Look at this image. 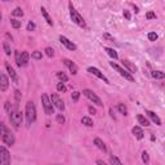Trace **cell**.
<instances>
[{"label": "cell", "mask_w": 165, "mask_h": 165, "mask_svg": "<svg viewBox=\"0 0 165 165\" xmlns=\"http://www.w3.org/2000/svg\"><path fill=\"white\" fill-rule=\"evenodd\" d=\"M0 138H1L3 142L5 144H8V146H13L14 142H15L13 133H12L9 129L5 127V124H3V123H0Z\"/></svg>", "instance_id": "obj_1"}, {"label": "cell", "mask_w": 165, "mask_h": 165, "mask_svg": "<svg viewBox=\"0 0 165 165\" xmlns=\"http://www.w3.org/2000/svg\"><path fill=\"white\" fill-rule=\"evenodd\" d=\"M25 115H26V121L27 124H32L35 120H36V108H35V105L32 101H29L26 103L25 107Z\"/></svg>", "instance_id": "obj_2"}, {"label": "cell", "mask_w": 165, "mask_h": 165, "mask_svg": "<svg viewBox=\"0 0 165 165\" xmlns=\"http://www.w3.org/2000/svg\"><path fill=\"white\" fill-rule=\"evenodd\" d=\"M69 9H70V15H71L72 22L76 23L77 26H80V27H82V29H84V27H85V21H84V18H82L81 15L79 14V12L75 9V7L72 5V3H69Z\"/></svg>", "instance_id": "obj_3"}, {"label": "cell", "mask_w": 165, "mask_h": 165, "mask_svg": "<svg viewBox=\"0 0 165 165\" xmlns=\"http://www.w3.org/2000/svg\"><path fill=\"white\" fill-rule=\"evenodd\" d=\"M9 119H10V123L13 124V127L18 128L22 124V112L17 107L12 108V111L9 112Z\"/></svg>", "instance_id": "obj_4"}, {"label": "cell", "mask_w": 165, "mask_h": 165, "mask_svg": "<svg viewBox=\"0 0 165 165\" xmlns=\"http://www.w3.org/2000/svg\"><path fill=\"white\" fill-rule=\"evenodd\" d=\"M41 102H43V107H44V111L46 115H52L54 112V107L50 102V98L48 97V94H43L41 96Z\"/></svg>", "instance_id": "obj_5"}, {"label": "cell", "mask_w": 165, "mask_h": 165, "mask_svg": "<svg viewBox=\"0 0 165 165\" xmlns=\"http://www.w3.org/2000/svg\"><path fill=\"white\" fill-rule=\"evenodd\" d=\"M82 94H84L86 98H89V99L92 101L93 103H96L97 106H103V103H102V101H101V98L98 97L97 94L93 92V90H90V89H84V90H82Z\"/></svg>", "instance_id": "obj_6"}, {"label": "cell", "mask_w": 165, "mask_h": 165, "mask_svg": "<svg viewBox=\"0 0 165 165\" xmlns=\"http://www.w3.org/2000/svg\"><path fill=\"white\" fill-rule=\"evenodd\" d=\"M110 65H111V67L115 69L116 71L124 77V79H127V80H129V81H134V77L132 76V74H129L127 70H124L123 67H120V66L117 65V63H115V62H110Z\"/></svg>", "instance_id": "obj_7"}, {"label": "cell", "mask_w": 165, "mask_h": 165, "mask_svg": "<svg viewBox=\"0 0 165 165\" xmlns=\"http://www.w3.org/2000/svg\"><path fill=\"white\" fill-rule=\"evenodd\" d=\"M0 165H10V154L4 146H0Z\"/></svg>", "instance_id": "obj_8"}, {"label": "cell", "mask_w": 165, "mask_h": 165, "mask_svg": "<svg viewBox=\"0 0 165 165\" xmlns=\"http://www.w3.org/2000/svg\"><path fill=\"white\" fill-rule=\"evenodd\" d=\"M50 102H52V105L53 106H56V107L60 110V111H63L65 110V103H63V101L60 98V96L56 93H53L52 94V97H50Z\"/></svg>", "instance_id": "obj_9"}, {"label": "cell", "mask_w": 165, "mask_h": 165, "mask_svg": "<svg viewBox=\"0 0 165 165\" xmlns=\"http://www.w3.org/2000/svg\"><path fill=\"white\" fill-rule=\"evenodd\" d=\"M88 72L93 74L94 76H97V77H98V79L103 80V81L106 82V84H110V82H108V79H107V77H106V76H105L103 74H102V72H101V71H99V70H98L97 67H89V69H88Z\"/></svg>", "instance_id": "obj_10"}, {"label": "cell", "mask_w": 165, "mask_h": 165, "mask_svg": "<svg viewBox=\"0 0 165 165\" xmlns=\"http://www.w3.org/2000/svg\"><path fill=\"white\" fill-rule=\"evenodd\" d=\"M8 86H9V79H8V76L5 74L0 72V90L5 92L8 89Z\"/></svg>", "instance_id": "obj_11"}, {"label": "cell", "mask_w": 165, "mask_h": 165, "mask_svg": "<svg viewBox=\"0 0 165 165\" xmlns=\"http://www.w3.org/2000/svg\"><path fill=\"white\" fill-rule=\"evenodd\" d=\"M60 41H61L62 44H63L69 50H76V45L74 44L72 41H70L66 36H62V35H61V36H60Z\"/></svg>", "instance_id": "obj_12"}, {"label": "cell", "mask_w": 165, "mask_h": 165, "mask_svg": "<svg viewBox=\"0 0 165 165\" xmlns=\"http://www.w3.org/2000/svg\"><path fill=\"white\" fill-rule=\"evenodd\" d=\"M5 69H7V71H8V74L10 75V77H12V80H13L14 82H17L18 81V76H17V74H15V71H14V69L10 66V63L9 62H5Z\"/></svg>", "instance_id": "obj_13"}, {"label": "cell", "mask_w": 165, "mask_h": 165, "mask_svg": "<svg viewBox=\"0 0 165 165\" xmlns=\"http://www.w3.org/2000/svg\"><path fill=\"white\" fill-rule=\"evenodd\" d=\"M29 60H30V54L29 52H22L21 53V58H19V67L21 66H27L29 65Z\"/></svg>", "instance_id": "obj_14"}, {"label": "cell", "mask_w": 165, "mask_h": 165, "mask_svg": "<svg viewBox=\"0 0 165 165\" xmlns=\"http://www.w3.org/2000/svg\"><path fill=\"white\" fill-rule=\"evenodd\" d=\"M63 63L69 67V70L71 71L72 75H76V74H77V66L72 61H70V60H63Z\"/></svg>", "instance_id": "obj_15"}, {"label": "cell", "mask_w": 165, "mask_h": 165, "mask_svg": "<svg viewBox=\"0 0 165 165\" xmlns=\"http://www.w3.org/2000/svg\"><path fill=\"white\" fill-rule=\"evenodd\" d=\"M123 65L128 69V72H129V74H132V72H137V70H138L136 65H133L132 62H130V61H128V60H123Z\"/></svg>", "instance_id": "obj_16"}, {"label": "cell", "mask_w": 165, "mask_h": 165, "mask_svg": "<svg viewBox=\"0 0 165 165\" xmlns=\"http://www.w3.org/2000/svg\"><path fill=\"white\" fill-rule=\"evenodd\" d=\"M146 113H147V116L150 117V119L154 121L156 125H161V120H160V117L156 115L155 112H152V111H146Z\"/></svg>", "instance_id": "obj_17"}, {"label": "cell", "mask_w": 165, "mask_h": 165, "mask_svg": "<svg viewBox=\"0 0 165 165\" xmlns=\"http://www.w3.org/2000/svg\"><path fill=\"white\" fill-rule=\"evenodd\" d=\"M132 133L136 136L137 139H143V137H144V133H143V130L139 127H134V128H133L132 129Z\"/></svg>", "instance_id": "obj_18"}, {"label": "cell", "mask_w": 165, "mask_h": 165, "mask_svg": "<svg viewBox=\"0 0 165 165\" xmlns=\"http://www.w3.org/2000/svg\"><path fill=\"white\" fill-rule=\"evenodd\" d=\"M94 144L99 148L101 151H103V152H107V147H106V144H105V142L102 141L101 138H96L94 139Z\"/></svg>", "instance_id": "obj_19"}, {"label": "cell", "mask_w": 165, "mask_h": 165, "mask_svg": "<svg viewBox=\"0 0 165 165\" xmlns=\"http://www.w3.org/2000/svg\"><path fill=\"white\" fill-rule=\"evenodd\" d=\"M40 10H41V14H43V17L45 18L46 23H48L49 26H53V21H52V18H50V15L48 14V12L45 10V8H44V7H41V8H40Z\"/></svg>", "instance_id": "obj_20"}, {"label": "cell", "mask_w": 165, "mask_h": 165, "mask_svg": "<svg viewBox=\"0 0 165 165\" xmlns=\"http://www.w3.org/2000/svg\"><path fill=\"white\" fill-rule=\"evenodd\" d=\"M137 120H138V123L142 125V127H148V125H150V121H148L146 117L142 116V115H138V116H137Z\"/></svg>", "instance_id": "obj_21"}, {"label": "cell", "mask_w": 165, "mask_h": 165, "mask_svg": "<svg viewBox=\"0 0 165 165\" xmlns=\"http://www.w3.org/2000/svg\"><path fill=\"white\" fill-rule=\"evenodd\" d=\"M81 123L85 125V127H93V120L90 119V117H88V116H84L81 119Z\"/></svg>", "instance_id": "obj_22"}, {"label": "cell", "mask_w": 165, "mask_h": 165, "mask_svg": "<svg viewBox=\"0 0 165 165\" xmlns=\"http://www.w3.org/2000/svg\"><path fill=\"white\" fill-rule=\"evenodd\" d=\"M117 110H119L120 113H123L124 116H127V115H128V108H127V106H125V105L119 103V105H117Z\"/></svg>", "instance_id": "obj_23"}, {"label": "cell", "mask_w": 165, "mask_h": 165, "mask_svg": "<svg viewBox=\"0 0 165 165\" xmlns=\"http://www.w3.org/2000/svg\"><path fill=\"white\" fill-rule=\"evenodd\" d=\"M151 75H152V77H155V79H164L165 77V74L163 71H152Z\"/></svg>", "instance_id": "obj_24"}, {"label": "cell", "mask_w": 165, "mask_h": 165, "mask_svg": "<svg viewBox=\"0 0 165 165\" xmlns=\"http://www.w3.org/2000/svg\"><path fill=\"white\" fill-rule=\"evenodd\" d=\"M105 50L107 52V54H108V56L111 57V58H113V60H117V53H116L112 48H105Z\"/></svg>", "instance_id": "obj_25"}, {"label": "cell", "mask_w": 165, "mask_h": 165, "mask_svg": "<svg viewBox=\"0 0 165 165\" xmlns=\"http://www.w3.org/2000/svg\"><path fill=\"white\" fill-rule=\"evenodd\" d=\"M110 164H111V165H123V163H121L120 160L117 159L116 156H113V155L110 156Z\"/></svg>", "instance_id": "obj_26"}, {"label": "cell", "mask_w": 165, "mask_h": 165, "mask_svg": "<svg viewBox=\"0 0 165 165\" xmlns=\"http://www.w3.org/2000/svg\"><path fill=\"white\" fill-rule=\"evenodd\" d=\"M57 77H58V79H60L62 82H66V81L69 80L67 75H66V74H63L62 71H58V72H57Z\"/></svg>", "instance_id": "obj_27"}, {"label": "cell", "mask_w": 165, "mask_h": 165, "mask_svg": "<svg viewBox=\"0 0 165 165\" xmlns=\"http://www.w3.org/2000/svg\"><path fill=\"white\" fill-rule=\"evenodd\" d=\"M10 23H12V26H13V29H19L22 25V22L21 21H18V19H10Z\"/></svg>", "instance_id": "obj_28"}, {"label": "cell", "mask_w": 165, "mask_h": 165, "mask_svg": "<svg viewBox=\"0 0 165 165\" xmlns=\"http://www.w3.org/2000/svg\"><path fill=\"white\" fill-rule=\"evenodd\" d=\"M12 14H13L14 17H22V15H23V10L21 9V8H15V9L12 12Z\"/></svg>", "instance_id": "obj_29"}, {"label": "cell", "mask_w": 165, "mask_h": 165, "mask_svg": "<svg viewBox=\"0 0 165 165\" xmlns=\"http://www.w3.org/2000/svg\"><path fill=\"white\" fill-rule=\"evenodd\" d=\"M3 48H4V52H5V54H7V56H10L12 50H10V46H9V44H8L7 41L3 44Z\"/></svg>", "instance_id": "obj_30"}, {"label": "cell", "mask_w": 165, "mask_h": 165, "mask_svg": "<svg viewBox=\"0 0 165 165\" xmlns=\"http://www.w3.org/2000/svg\"><path fill=\"white\" fill-rule=\"evenodd\" d=\"M57 90H58V92L65 93L66 90H67V88H66V85L63 84V82H58V84H57Z\"/></svg>", "instance_id": "obj_31"}, {"label": "cell", "mask_w": 165, "mask_h": 165, "mask_svg": "<svg viewBox=\"0 0 165 165\" xmlns=\"http://www.w3.org/2000/svg\"><path fill=\"white\" fill-rule=\"evenodd\" d=\"M44 52H45V54H46V56H48L49 58L54 57V50H53L52 48H50V46H48V48H45V50H44Z\"/></svg>", "instance_id": "obj_32"}, {"label": "cell", "mask_w": 165, "mask_h": 165, "mask_svg": "<svg viewBox=\"0 0 165 165\" xmlns=\"http://www.w3.org/2000/svg\"><path fill=\"white\" fill-rule=\"evenodd\" d=\"M142 160H143L144 164H148V163H150V156H148V154H147L146 151L142 152Z\"/></svg>", "instance_id": "obj_33"}, {"label": "cell", "mask_w": 165, "mask_h": 165, "mask_svg": "<svg viewBox=\"0 0 165 165\" xmlns=\"http://www.w3.org/2000/svg\"><path fill=\"white\" fill-rule=\"evenodd\" d=\"M56 120H57V123H58V124H63L65 121H66L65 116L62 115V113H58V115H57V117H56Z\"/></svg>", "instance_id": "obj_34"}, {"label": "cell", "mask_w": 165, "mask_h": 165, "mask_svg": "<svg viewBox=\"0 0 165 165\" xmlns=\"http://www.w3.org/2000/svg\"><path fill=\"white\" fill-rule=\"evenodd\" d=\"M31 57L35 58V60H41V52L35 50V52H32V54H31Z\"/></svg>", "instance_id": "obj_35"}, {"label": "cell", "mask_w": 165, "mask_h": 165, "mask_svg": "<svg viewBox=\"0 0 165 165\" xmlns=\"http://www.w3.org/2000/svg\"><path fill=\"white\" fill-rule=\"evenodd\" d=\"M148 39H150L151 41H156V40H158V34H156V32H150V34H148Z\"/></svg>", "instance_id": "obj_36"}, {"label": "cell", "mask_w": 165, "mask_h": 165, "mask_svg": "<svg viewBox=\"0 0 165 165\" xmlns=\"http://www.w3.org/2000/svg\"><path fill=\"white\" fill-rule=\"evenodd\" d=\"M71 97H72L74 102H77V101H79V97H80V92H74Z\"/></svg>", "instance_id": "obj_37"}, {"label": "cell", "mask_w": 165, "mask_h": 165, "mask_svg": "<svg viewBox=\"0 0 165 165\" xmlns=\"http://www.w3.org/2000/svg\"><path fill=\"white\" fill-rule=\"evenodd\" d=\"M35 27H36V26H35V23L34 22H29V23H27V31H34L35 30Z\"/></svg>", "instance_id": "obj_38"}, {"label": "cell", "mask_w": 165, "mask_h": 165, "mask_svg": "<svg viewBox=\"0 0 165 165\" xmlns=\"http://www.w3.org/2000/svg\"><path fill=\"white\" fill-rule=\"evenodd\" d=\"M103 38H105V39H107V40H110V41H115L113 36H111V35L107 34V32H105V34H103Z\"/></svg>", "instance_id": "obj_39"}, {"label": "cell", "mask_w": 165, "mask_h": 165, "mask_svg": "<svg viewBox=\"0 0 165 165\" xmlns=\"http://www.w3.org/2000/svg\"><path fill=\"white\" fill-rule=\"evenodd\" d=\"M14 96H15V101L19 102V99H21V92L19 90H14Z\"/></svg>", "instance_id": "obj_40"}, {"label": "cell", "mask_w": 165, "mask_h": 165, "mask_svg": "<svg viewBox=\"0 0 165 165\" xmlns=\"http://www.w3.org/2000/svg\"><path fill=\"white\" fill-rule=\"evenodd\" d=\"M146 17H147L148 19H152V18H156V14L154 13V12H148V13H147V15H146Z\"/></svg>", "instance_id": "obj_41"}, {"label": "cell", "mask_w": 165, "mask_h": 165, "mask_svg": "<svg viewBox=\"0 0 165 165\" xmlns=\"http://www.w3.org/2000/svg\"><path fill=\"white\" fill-rule=\"evenodd\" d=\"M5 110L8 112H10L12 111V105H10V102L8 101V102H5Z\"/></svg>", "instance_id": "obj_42"}, {"label": "cell", "mask_w": 165, "mask_h": 165, "mask_svg": "<svg viewBox=\"0 0 165 165\" xmlns=\"http://www.w3.org/2000/svg\"><path fill=\"white\" fill-rule=\"evenodd\" d=\"M19 58H21V53L15 52V62H17V65H19Z\"/></svg>", "instance_id": "obj_43"}, {"label": "cell", "mask_w": 165, "mask_h": 165, "mask_svg": "<svg viewBox=\"0 0 165 165\" xmlns=\"http://www.w3.org/2000/svg\"><path fill=\"white\" fill-rule=\"evenodd\" d=\"M123 14H124V17L127 18V19H130V13H129L128 10H124V12H123Z\"/></svg>", "instance_id": "obj_44"}, {"label": "cell", "mask_w": 165, "mask_h": 165, "mask_svg": "<svg viewBox=\"0 0 165 165\" xmlns=\"http://www.w3.org/2000/svg\"><path fill=\"white\" fill-rule=\"evenodd\" d=\"M96 164H97V165H107V164L103 161V160H101V159H98L97 161H96Z\"/></svg>", "instance_id": "obj_45"}, {"label": "cell", "mask_w": 165, "mask_h": 165, "mask_svg": "<svg viewBox=\"0 0 165 165\" xmlns=\"http://www.w3.org/2000/svg\"><path fill=\"white\" fill-rule=\"evenodd\" d=\"M129 5H130V7H133V8H134V12H136V13H138V7H137V5H134V4H133V3H129Z\"/></svg>", "instance_id": "obj_46"}, {"label": "cell", "mask_w": 165, "mask_h": 165, "mask_svg": "<svg viewBox=\"0 0 165 165\" xmlns=\"http://www.w3.org/2000/svg\"><path fill=\"white\" fill-rule=\"evenodd\" d=\"M88 110H89V112H90V113H93V115L97 112V111H96V108H94V107H92V106H90V107H89Z\"/></svg>", "instance_id": "obj_47"}, {"label": "cell", "mask_w": 165, "mask_h": 165, "mask_svg": "<svg viewBox=\"0 0 165 165\" xmlns=\"http://www.w3.org/2000/svg\"><path fill=\"white\" fill-rule=\"evenodd\" d=\"M1 18H3V17H1V13H0V21H1Z\"/></svg>", "instance_id": "obj_48"}, {"label": "cell", "mask_w": 165, "mask_h": 165, "mask_svg": "<svg viewBox=\"0 0 165 165\" xmlns=\"http://www.w3.org/2000/svg\"><path fill=\"white\" fill-rule=\"evenodd\" d=\"M56 165H57V164H56Z\"/></svg>", "instance_id": "obj_49"}]
</instances>
